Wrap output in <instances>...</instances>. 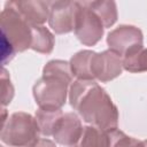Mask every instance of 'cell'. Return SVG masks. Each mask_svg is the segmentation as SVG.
<instances>
[{"instance_id": "9c48e42d", "label": "cell", "mask_w": 147, "mask_h": 147, "mask_svg": "<svg viewBox=\"0 0 147 147\" xmlns=\"http://www.w3.org/2000/svg\"><path fill=\"white\" fill-rule=\"evenodd\" d=\"M83 127L82 121L77 114L71 111L63 113L54 126L52 137L55 142L71 147L79 139Z\"/></svg>"}, {"instance_id": "9a60e30c", "label": "cell", "mask_w": 147, "mask_h": 147, "mask_svg": "<svg viewBox=\"0 0 147 147\" xmlns=\"http://www.w3.org/2000/svg\"><path fill=\"white\" fill-rule=\"evenodd\" d=\"M63 111L62 109H56V110H46L38 108L36 111V119L40 130V133L45 137H52L53 136V130L59 121V118L62 116Z\"/></svg>"}, {"instance_id": "30bf717a", "label": "cell", "mask_w": 147, "mask_h": 147, "mask_svg": "<svg viewBox=\"0 0 147 147\" xmlns=\"http://www.w3.org/2000/svg\"><path fill=\"white\" fill-rule=\"evenodd\" d=\"M13 6L21 14V16L32 26L42 25L48 21L49 1L28 0V1H11Z\"/></svg>"}, {"instance_id": "4fadbf2b", "label": "cell", "mask_w": 147, "mask_h": 147, "mask_svg": "<svg viewBox=\"0 0 147 147\" xmlns=\"http://www.w3.org/2000/svg\"><path fill=\"white\" fill-rule=\"evenodd\" d=\"M86 3L101 20L105 29L110 28L117 21V6L115 1H86Z\"/></svg>"}, {"instance_id": "7c38bea8", "label": "cell", "mask_w": 147, "mask_h": 147, "mask_svg": "<svg viewBox=\"0 0 147 147\" xmlns=\"http://www.w3.org/2000/svg\"><path fill=\"white\" fill-rule=\"evenodd\" d=\"M31 32H32V39H31L30 48L40 54L52 53L55 45L54 34L44 25H32Z\"/></svg>"}, {"instance_id": "e0dca14e", "label": "cell", "mask_w": 147, "mask_h": 147, "mask_svg": "<svg viewBox=\"0 0 147 147\" xmlns=\"http://www.w3.org/2000/svg\"><path fill=\"white\" fill-rule=\"evenodd\" d=\"M102 145L103 131H100L93 125H86L83 127L79 139L71 147H102Z\"/></svg>"}, {"instance_id": "ac0fdd59", "label": "cell", "mask_w": 147, "mask_h": 147, "mask_svg": "<svg viewBox=\"0 0 147 147\" xmlns=\"http://www.w3.org/2000/svg\"><path fill=\"white\" fill-rule=\"evenodd\" d=\"M1 103L2 108H5L7 105H9L14 98V86L10 82V77L8 75V71L6 68H2L1 72Z\"/></svg>"}, {"instance_id": "ffe728a7", "label": "cell", "mask_w": 147, "mask_h": 147, "mask_svg": "<svg viewBox=\"0 0 147 147\" xmlns=\"http://www.w3.org/2000/svg\"><path fill=\"white\" fill-rule=\"evenodd\" d=\"M141 147H147V139L146 140H141Z\"/></svg>"}, {"instance_id": "277c9868", "label": "cell", "mask_w": 147, "mask_h": 147, "mask_svg": "<svg viewBox=\"0 0 147 147\" xmlns=\"http://www.w3.org/2000/svg\"><path fill=\"white\" fill-rule=\"evenodd\" d=\"M40 130L36 117L24 111H15L1 124V141L10 147H29L39 139Z\"/></svg>"}, {"instance_id": "8fae6325", "label": "cell", "mask_w": 147, "mask_h": 147, "mask_svg": "<svg viewBox=\"0 0 147 147\" xmlns=\"http://www.w3.org/2000/svg\"><path fill=\"white\" fill-rule=\"evenodd\" d=\"M93 53V51L84 49L77 52L71 56L69 64L72 76H75L77 79L94 80L91 74V60Z\"/></svg>"}, {"instance_id": "7a4b0ae2", "label": "cell", "mask_w": 147, "mask_h": 147, "mask_svg": "<svg viewBox=\"0 0 147 147\" xmlns=\"http://www.w3.org/2000/svg\"><path fill=\"white\" fill-rule=\"evenodd\" d=\"M71 83L72 74L69 62L63 60L48 61L42 69V76L32 87L36 103L46 110L62 109L69 95Z\"/></svg>"}, {"instance_id": "d6986e66", "label": "cell", "mask_w": 147, "mask_h": 147, "mask_svg": "<svg viewBox=\"0 0 147 147\" xmlns=\"http://www.w3.org/2000/svg\"><path fill=\"white\" fill-rule=\"evenodd\" d=\"M29 147H56L55 142L47 139V138H39L36 142H33Z\"/></svg>"}, {"instance_id": "52a82bcc", "label": "cell", "mask_w": 147, "mask_h": 147, "mask_svg": "<svg viewBox=\"0 0 147 147\" xmlns=\"http://www.w3.org/2000/svg\"><path fill=\"white\" fill-rule=\"evenodd\" d=\"M78 1H49L48 24L56 34L69 33L75 28Z\"/></svg>"}, {"instance_id": "5b68a950", "label": "cell", "mask_w": 147, "mask_h": 147, "mask_svg": "<svg viewBox=\"0 0 147 147\" xmlns=\"http://www.w3.org/2000/svg\"><path fill=\"white\" fill-rule=\"evenodd\" d=\"M74 31L77 39L85 46L96 45L103 36L105 26L98 15L87 6L86 1H78Z\"/></svg>"}, {"instance_id": "ba28073f", "label": "cell", "mask_w": 147, "mask_h": 147, "mask_svg": "<svg viewBox=\"0 0 147 147\" xmlns=\"http://www.w3.org/2000/svg\"><path fill=\"white\" fill-rule=\"evenodd\" d=\"M122 71L123 60L113 51L107 49L101 53H93L91 60V74L94 80L96 79L101 83H107L118 77Z\"/></svg>"}, {"instance_id": "5bb4252c", "label": "cell", "mask_w": 147, "mask_h": 147, "mask_svg": "<svg viewBox=\"0 0 147 147\" xmlns=\"http://www.w3.org/2000/svg\"><path fill=\"white\" fill-rule=\"evenodd\" d=\"M102 147H141V140L130 137L116 127L103 131Z\"/></svg>"}, {"instance_id": "8992f818", "label": "cell", "mask_w": 147, "mask_h": 147, "mask_svg": "<svg viewBox=\"0 0 147 147\" xmlns=\"http://www.w3.org/2000/svg\"><path fill=\"white\" fill-rule=\"evenodd\" d=\"M144 42V34L141 30L134 25L122 24L111 30L107 36V44L109 49L119 55L122 59L130 52L139 48Z\"/></svg>"}, {"instance_id": "6da1fadb", "label": "cell", "mask_w": 147, "mask_h": 147, "mask_svg": "<svg viewBox=\"0 0 147 147\" xmlns=\"http://www.w3.org/2000/svg\"><path fill=\"white\" fill-rule=\"evenodd\" d=\"M69 101L84 122L100 131L117 127L118 109L106 90L95 80H74L69 87Z\"/></svg>"}, {"instance_id": "3957f363", "label": "cell", "mask_w": 147, "mask_h": 147, "mask_svg": "<svg viewBox=\"0 0 147 147\" xmlns=\"http://www.w3.org/2000/svg\"><path fill=\"white\" fill-rule=\"evenodd\" d=\"M1 28V61L5 65L16 53H21L31 47V25L21 16L13 6L7 1L0 15Z\"/></svg>"}, {"instance_id": "2e32d148", "label": "cell", "mask_w": 147, "mask_h": 147, "mask_svg": "<svg viewBox=\"0 0 147 147\" xmlns=\"http://www.w3.org/2000/svg\"><path fill=\"white\" fill-rule=\"evenodd\" d=\"M122 60L123 69L129 72L147 71V48L144 46L127 53Z\"/></svg>"}]
</instances>
